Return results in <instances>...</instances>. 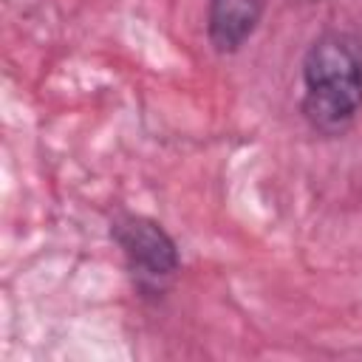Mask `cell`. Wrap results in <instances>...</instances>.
Returning <instances> with one entry per match:
<instances>
[{"label": "cell", "mask_w": 362, "mask_h": 362, "mask_svg": "<svg viewBox=\"0 0 362 362\" xmlns=\"http://www.w3.org/2000/svg\"><path fill=\"white\" fill-rule=\"evenodd\" d=\"M110 238L141 294L161 297L181 272V249L156 218L119 212L110 221Z\"/></svg>", "instance_id": "obj_2"}, {"label": "cell", "mask_w": 362, "mask_h": 362, "mask_svg": "<svg viewBox=\"0 0 362 362\" xmlns=\"http://www.w3.org/2000/svg\"><path fill=\"white\" fill-rule=\"evenodd\" d=\"M311 3H320V0H311Z\"/></svg>", "instance_id": "obj_4"}, {"label": "cell", "mask_w": 362, "mask_h": 362, "mask_svg": "<svg viewBox=\"0 0 362 362\" xmlns=\"http://www.w3.org/2000/svg\"><path fill=\"white\" fill-rule=\"evenodd\" d=\"M300 113L322 139L345 136L362 113V40L345 28L320 31L303 54Z\"/></svg>", "instance_id": "obj_1"}, {"label": "cell", "mask_w": 362, "mask_h": 362, "mask_svg": "<svg viewBox=\"0 0 362 362\" xmlns=\"http://www.w3.org/2000/svg\"><path fill=\"white\" fill-rule=\"evenodd\" d=\"M266 0H206V37L218 54L240 51L263 20Z\"/></svg>", "instance_id": "obj_3"}]
</instances>
